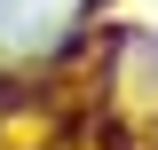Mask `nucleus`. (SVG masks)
Returning <instances> with one entry per match:
<instances>
[{
    "instance_id": "obj_1",
    "label": "nucleus",
    "mask_w": 158,
    "mask_h": 150,
    "mask_svg": "<svg viewBox=\"0 0 158 150\" xmlns=\"http://www.w3.org/2000/svg\"><path fill=\"white\" fill-rule=\"evenodd\" d=\"M48 16H56V24H63V16H71V0H48Z\"/></svg>"
}]
</instances>
